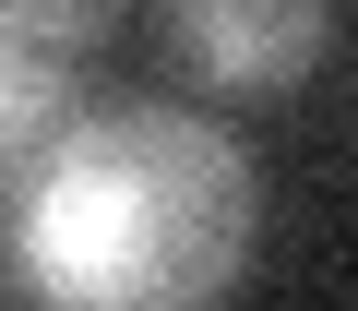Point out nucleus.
<instances>
[{"instance_id": "nucleus-2", "label": "nucleus", "mask_w": 358, "mask_h": 311, "mask_svg": "<svg viewBox=\"0 0 358 311\" xmlns=\"http://www.w3.org/2000/svg\"><path fill=\"white\" fill-rule=\"evenodd\" d=\"M167 48L203 96H299L334 48V0H167Z\"/></svg>"}, {"instance_id": "nucleus-4", "label": "nucleus", "mask_w": 358, "mask_h": 311, "mask_svg": "<svg viewBox=\"0 0 358 311\" xmlns=\"http://www.w3.org/2000/svg\"><path fill=\"white\" fill-rule=\"evenodd\" d=\"M0 25L36 36V48H96V36L120 25V0H0Z\"/></svg>"}, {"instance_id": "nucleus-3", "label": "nucleus", "mask_w": 358, "mask_h": 311, "mask_svg": "<svg viewBox=\"0 0 358 311\" xmlns=\"http://www.w3.org/2000/svg\"><path fill=\"white\" fill-rule=\"evenodd\" d=\"M72 132H84V108H72V48H36V36L0 25V204H24Z\"/></svg>"}, {"instance_id": "nucleus-1", "label": "nucleus", "mask_w": 358, "mask_h": 311, "mask_svg": "<svg viewBox=\"0 0 358 311\" xmlns=\"http://www.w3.org/2000/svg\"><path fill=\"white\" fill-rule=\"evenodd\" d=\"M263 251V168L203 108H108L13 204L36 311H227Z\"/></svg>"}]
</instances>
